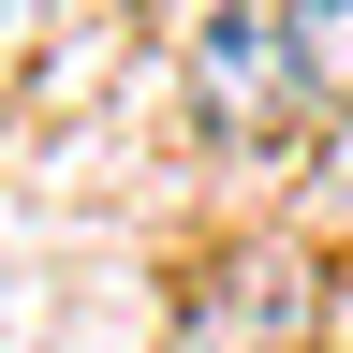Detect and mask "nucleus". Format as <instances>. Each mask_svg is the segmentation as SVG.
<instances>
[{"label":"nucleus","mask_w":353,"mask_h":353,"mask_svg":"<svg viewBox=\"0 0 353 353\" xmlns=\"http://www.w3.org/2000/svg\"><path fill=\"white\" fill-rule=\"evenodd\" d=\"M309 236H339V250H353V118L324 132V162H309Z\"/></svg>","instance_id":"obj_4"},{"label":"nucleus","mask_w":353,"mask_h":353,"mask_svg":"<svg viewBox=\"0 0 353 353\" xmlns=\"http://www.w3.org/2000/svg\"><path fill=\"white\" fill-rule=\"evenodd\" d=\"M309 250H221L192 265V294H176V353H309Z\"/></svg>","instance_id":"obj_2"},{"label":"nucleus","mask_w":353,"mask_h":353,"mask_svg":"<svg viewBox=\"0 0 353 353\" xmlns=\"http://www.w3.org/2000/svg\"><path fill=\"white\" fill-rule=\"evenodd\" d=\"M294 59H309V103L353 118V0H294Z\"/></svg>","instance_id":"obj_3"},{"label":"nucleus","mask_w":353,"mask_h":353,"mask_svg":"<svg viewBox=\"0 0 353 353\" xmlns=\"http://www.w3.org/2000/svg\"><path fill=\"white\" fill-rule=\"evenodd\" d=\"M192 118L236 148H280L309 118V59H294V0H206L192 30Z\"/></svg>","instance_id":"obj_1"}]
</instances>
